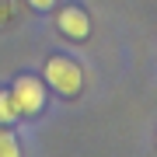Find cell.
Segmentation results:
<instances>
[{"label":"cell","instance_id":"obj_4","mask_svg":"<svg viewBox=\"0 0 157 157\" xmlns=\"http://www.w3.org/2000/svg\"><path fill=\"white\" fill-rule=\"evenodd\" d=\"M14 119H17V108H14V101H11V91H0V126L14 122Z\"/></svg>","mask_w":157,"mask_h":157},{"label":"cell","instance_id":"obj_7","mask_svg":"<svg viewBox=\"0 0 157 157\" xmlns=\"http://www.w3.org/2000/svg\"><path fill=\"white\" fill-rule=\"evenodd\" d=\"M52 4H56V0H28V7H35V11H49Z\"/></svg>","mask_w":157,"mask_h":157},{"label":"cell","instance_id":"obj_6","mask_svg":"<svg viewBox=\"0 0 157 157\" xmlns=\"http://www.w3.org/2000/svg\"><path fill=\"white\" fill-rule=\"evenodd\" d=\"M11 21V0H0V25Z\"/></svg>","mask_w":157,"mask_h":157},{"label":"cell","instance_id":"obj_2","mask_svg":"<svg viewBox=\"0 0 157 157\" xmlns=\"http://www.w3.org/2000/svg\"><path fill=\"white\" fill-rule=\"evenodd\" d=\"M11 101H14L17 115H39L45 108V84L39 77H17L11 87Z\"/></svg>","mask_w":157,"mask_h":157},{"label":"cell","instance_id":"obj_1","mask_svg":"<svg viewBox=\"0 0 157 157\" xmlns=\"http://www.w3.org/2000/svg\"><path fill=\"white\" fill-rule=\"evenodd\" d=\"M42 77H45V84L56 91V94H67V98L80 94V87H84V70H80L73 59H67V56H52V59H45Z\"/></svg>","mask_w":157,"mask_h":157},{"label":"cell","instance_id":"obj_5","mask_svg":"<svg viewBox=\"0 0 157 157\" xmlns=\"http://www.w3.org/2000/svg\"><path fill=\"white\" fill-rule=\"evenodd\" d=\"M17 150H21V147H17L14 133H11V129H4V126H0V157H17Z\"/></svg>","mask_w":157,"mask_h":157},{"label":"cell","instance_id":"obj_3","mask_svg":"<svg viewBox=\"0 0 157 157\" xmlns=\"http://www.w3.org/2000/svg\"><path fill=\"white\" fill-rule=\"evenodd\" d=\"M56 28L67 35V39H87L91 35V17L84 7H63V11L56 14Z\"/></svg>","mask_w":157,"mask_h":157}]
</instances>
